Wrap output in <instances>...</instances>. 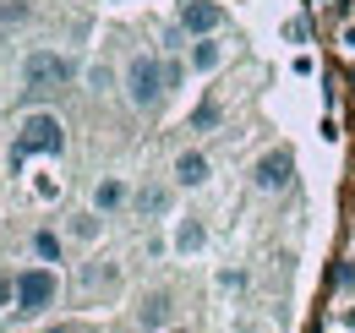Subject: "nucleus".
Wrapping results in <instances>:
<instances>
[{
	"instance_id": "12",
	"label": "nucleus",
	"mask_w": 355,
	"mask_h": 333,
	"mask_svg": "<svg viewBox=\"0 0 355 333\" xmlns=\"http://www.w3.org/2000/svg\"><path fill=\"white\" fill-rule=\"evenodd\" d=\"M33 257L55 268V262H66V241H60L55 230H33Z\"/></svg>"
},
{
	"instance_id": "13",
	"label": "nucleus",
	"mask_w": 355,
	"mask_h": 333,
	"mask_svg": "<svg viewBox=\"0 0 355 333\" xmlns=\"http://www.w3.org/2000/svg\"><path fill=\"white\" fill-rule=\"evenodd\" d=\"M33 22V0H0V28H22Z\"/></svg>"
},
{
	"instance_id": "1",
	"label": "nucleus",
	"mask_w": 355,
	"mask_h": 333,
	"mask_svg": "<svg viewBox=\"0 0 355 333\" xmlns=\"http://www.w3.org/2000/svg\"><path fill=\"white\" fill-rule=\"evenodd\" d=\"M33 153H49V159H60L66 153V121L55 115V110H28L22 121H17V142H11V169H22Z\"/></svg>"
},
{
	"instance_id": "20",
	"label": "nucleus",
	"mask_w": 355,
	"mask_h": 333,
	"mask_svg": "<svg viewBox=\"0 0 355 333\" xmlns=\"http://www.w3.org/2000/svg\"><path fill=\"white\" fill-rule=\"evenodd\" d=\"M88 83H93V93H104V87L115 83V77H110V66H93V71H88Z\"/></svg>"
},
{
	"instance_id": "22",
	"label": "nucleus",
	"mask_w": 355,
	"mask_h": 333,
	"mask_svg": "<svg viewBox=\"0 0 355 333\" xmlns=\"http://www.w3.org/2000/svg\"><path fill=\"white\" fill-rule=\"evenodd\" d=\"M164 333H191V328H164Z\"/></svg>"
},
{
	"instance_id": "6",
	"label": "nucleus",
	"mask_w": 355,
	"mask_h": 333,
	"mask_svg": "<svg viewBox=\"0 0 355 333\" xmlns=\"http://www.w3.org/2000/svg\"><path fill=\"white\" fill-rule=\"evenodd\" d=\"M290 180H295V153H290L284 142H279V148H268L263 159L252 164V186H257V191H268V197H273V191H284Z\"/></svg>"
},
{
	"instance_id": "9",
	"label": "nucleus",
	"mask_w": 355,
	"mask_h": 333,
	"mask_svg": "<svg viewBox=\"0 0 355 333\" xmlns=\"http://www.w3.org/2000/svg\"><path fill=\"white\" fill-rule=\"evenodd\" d=\"M170 311H175L170 290H153V295H142V306H137V323H142L148 333H164V328H170Z\"/></svg>"
},
{
	"instance_id": "18",
	"label": "nucleus",
	"mask_w": 355,
	"mask_h": 333,
	"mask_svg": "<svg viewBox=\"0 0 355 333\" xmlns=\"http://www.w3.org/2000/svg\"><path fill=\"white\" fill-rule=\"evenodd\" d=\"M175 246L180 251H197V246H202V224H191V219H186V224L175 230Z\"/></svg>"
},
{
	"instance_id": "4",
	"label": "nucleus",
	"mask_w": 355,
	"mask_h": 333,
	"mask_svg": "<svg viewBox=\"0 0 355 333\" xmlns=\"http://www.w3.org/2000/svg\"><path fill=\"white\" fill-rule=\"evenodd\" d=\"M77 83V60L66 49H28L22 55V87L28 93H60Z\"/></svg>"
},
{
	"instance_id": "7",
	"label": "nucleus",
	"mask_w": 355,
	"mask_h": 333,
	"mask_svg": "<svg viewBox=\"0 0 355 333\" xmlns=\"http://www.w3.org/2000/svg\"><path fill=\"white\" fill-rule=\"evenodd\" d=\"M208 175H214V164H208V153H197V148H186V153L175 159V169H170L175 191H197V186H208Z\"/></svg>"
},
{
	"instance_id": "2",
	"label": "nucleus",
	"mask_w": 355,
	"mask_h": 333,
	"mask_svg": "<svg viewBox=\"0 0 355 333\" xmlns=\"http://www.w3.org/2000/svg\"><path fill=\"white\" fill-rule=\"evenodd\" d=\"M121 93H126V104L137 115H153L164 104V55L159 49H137L126 60V71H121Z\"/></svg>"
},
{
	"instance_id": "17",
	"label": "nucleus",
	"mask_w": 355,
	"mask_h": 333,
	"mask_svg": "<svg viewBox=\"0 0 355 333\" xmlns=\"http://www.w3.org/2000/svg\"><path fill=\"white\" fill-rule=\"evenodd\" d=\"M115 279H121V273H115V268H104V262H88V268H83V284H88V290H98V284H110V290H115Z\"/></svg>"
},
{
	"instance_id": "11",
	"label": "nucleus",
	"mask_w": 355,
	"mask_h": 333,
	"mask_svg": "<svg viewBox=\"0 0 355 333\" xmlns=\"http://www.w3.org/2000/svg\"><path fill=\"white\" fill-rule=\"evenodd\" d=\"M170 186H142V191H132V208L142 213V219H159V213H170Z\"/></svg>"
},
{
	"instance_id": "21",
	"label": "nucleus",
	"mask_w": 355,
	"mask_h": 333,
	"mask_svg": "<svg viewBox=\"0 0 355 333\" xmlns=\"http://www.w3.org/2000/svg\"><path fill=\"white\" fill-rule=\"evenodd\" d=\"M44 333H83V328H77V323H49Z\"/></svg>"
},
{
	"instance_id": "8",
	"label": "nucleus",
	"mask_w": 355,
	"mask_h": 333,
	"mask_svg": "<svg viewBox=\"0 0 355 333\" xmlns=\"http://www.w3.org/2000/svg\"><path fill=\"white\" fill-rule=\"evenodd\" d=\"M121 208H132V186L121 180V175H104L98 186H93V213H121Z\"/></svg>"
},
{
	"instance_id": "3",
	"label": "nucleus",
	"mask_w": 355,
	"mask_h": 333,
	"mask_svg": "<svg viewBox=\"0 0 355 333\" xmlns=\"http://www.w3.org/2000/svg\"><path fill=\"white\" fill-rule=\"evenodd\" d=\"M55 300H60V273H55L49 262L11 273V311H17V317H44Z\"/></svg>"
},
{
	"instance_id": "14",
	"label": "nucleus",
	"mask_w": 355,
	"mask_h": 333,
	"mask_svg": "<svg viewBox=\"0 0 355 333\" xmlns=\"http://www.w3.org/2000/svg\"><path fill=\"white\" fill-rule=\"evenodd\" d=\"M98 230H104V213H77V219H71V235H77V241H98Z\"/></svg>"
},
{
	"instance_id": "10",
	"label": "nucleus",
	"mask_w": 355,
	"mask_h": 333,
	"mask_svg": "<svg viewBox=\"0 0 355 333\" xmlns=\"http://www.w3.org/2000/svg\"><path fill=\"white\" fill-rule=\"evenodd\" d=\"M186 66H191L197 77L219 71V66H224V44L219 39H191V44H186Z\"/></svg>"
},
{
	"instance_id": "15",
	"label": "nucleus",
	"mask_w": 355,
	"mask_h": 333,
	"mask_svg": "<svg viewBox=\"0 0 355 333\" xmlns=\"http://www.w3.org/2000/svg\"><path fill=\"white\" fill-rule=\"evenodd\" d=\"M214 126H219V99H202L191 110V131H214Z\"/></svg>"
},
{
	"instance_id": "5",
	"label": "nucleus",
	"mask_w": 355,
	"mask_h": 333,
	"mask_svg": "<svg viewBox=\"0 0 355 333\" xmlns=\"http://www.w3.org/2000/svg\"><path fill=\"white\" fill-rule=\"evenodd\" d=\"M224 22H230V17H224L219 0H180V11H175V28L186 39H219Z\"/></svg>"
},
{
	"instance_id": "16",
	"label": "nucleus",
	"mask_w": 355,
	"mask_h": 333,
	"mask_svg": "<svg viewBox=\"0 0 355 333\" xmlns=\"http://www.w3.org/2000/svg\"><path fill=\"white\" fill-rule=\"evenodd\" d=\"M186 71H191L186 55H164V93H175V87L186 83Z\"/></svg>"
},
{
	"instance_id": "19",
	"label": "nucleus",
	"mask_w": 355,
	"mask_h": 333,
	"mask_svg": "<svg viewBox=\"0 0 355 333\" xmlns=\"http://www.w3.org/2000/svg\"><path fill=\"white\" fill-rule=\"evenodd\" d=\"M306 33H311L306 17H290V22H284V39H290V44H306Z\"/></svg>"
}]
</instances>
